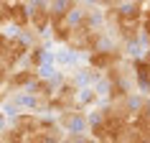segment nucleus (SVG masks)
<instances>
[{"label": "nucleus", "mask_w": 150, "mask_h": 143, "mask_svg": "<svg viewBox=\"0 0 150 143\" xmlns=\"http://www.w3.org/2000/svg\"><path fill=\"white\" fill-rule=\"evenodd\" d=\"M0 51H3V82L10 79V66H16L23 56H28V44L18 36H3V44H0Z\"/></svg>", "instance_id": "f257e3e1"}, {"label": "nucleus", "mask_w": 150, "mask_h": 143, "mask_svg": "<svg viewBox=\"0 0 150 143\" xmlns=\"http://www.w3.org/2000/svg\"><path fill=\"white\" fill-rule=\"evenodd\" d=\"M61 125L54 120H41V128L28 138V143H61Z\"/></svg>", "instance_id": "f03ea898"}, {"label": "nucleus", "mask_w": 150, "mask_h": 143, "mask_svg": "<svg viewBox=\"0 0 150 143\" xmlns=\"http://www.w3.org/2000/svg\"><path fill=\"white\" fill-rule=\"evenodd\" d=\"M54 23L51 21V8H48V3L38 0V3H31V26L36 31H46L48 26Z\"/></svg>", "instance_id": "7ed1b4c3"}, {"label": "nucleus", "mask_w": 150, "mask_h": 143, "mask_svg": "<svg viewBox=\"0 0 150 143\" xmlns=\"http://www.w3.org/2000/svg\"><path fill=\"white\" fill-rule=\"evenodd\" d=\"M89 64H92L94 69H107L110 72L112 66L120 64V54L112 51V49H97L94 54H89Z\"/></svg>", "instance_id": "20e7f679"}, {"label": "nucleus", "mask_w": 150, "mask_h": 143, "mask_svg": "<svg viewBox=\"0 0 150 143\" xmlns=\"http://www.w3.org/2000/svg\"><path fill=\"white\" fill-rule=\"evenodd\" d=\"M59 125H61L64 130H69V133H81L84 125H87V118H84L81 110H66V112H61Z\"/></svg>", "instance_id": "39448f33"}, {"label": "nucleus", "mask_w": 150, "mask_h": 143, "mask_svg": "<svg viewBox=\"0 0 150 143\" xmlns=\"http://www.w3.org/2000/svg\"><path fill=\"white\" fill-rule=\"evenodd\" d=\"M13 128H16L18 133H23L25 138H31V135L41 128V118H36V115H31V112L16 115V120H13Z\"/></svg>", "instance_id": "423d86ee"}, {"label": "nucleus", "mask_w": 150, "mask_h": 143, "mask_svg": "<svg viewBox=\"0 0 150 143\" xmlns=\"http://www.w3.org/2000/svg\"><path fill=\"white\" fill-rule=\"evenodd\" d=\"M48 8H51V21H64L76 10V0H48Z\"/></svg>", "instance_id": "0eeeda50"}, {"label": "nucleus", "mask_w": 150, "mask_h": 143, "mask_svg": "<svg viewBox=\"0 0 150 143\" xmlns=\"http://www.w3.org/2000/svg\"><path fill=\"white\" fill-rule=\"evenodd\" d=\"M132 72H135V82L140 84V89L150 92V61L142 56V59H135L132 61Z\"/></svg>", "instance_id": "6e6552de"}, {"label": "nucleus", "mask_w": 150, "mask_h": 143, "mask_svg": "<svg viewBox=\"0 0 150 143\" xmlns=\"http://www.w3.org/2000/svg\"><path fill=\"white\" fill-rule=\"evenodd\" d=\"M38 82V77H36V69H21V72H13V77H10L8 82H5V87L8 84H13V87H25V84H36Z\"/></svg>", "instance_id": "1a4fd4ad"}, {"label": "nucleus", "mask_w": 150, "mask_h": 143, "mask_svg": "<svg viewBox=\"0 0 150 143\" xmlns=\"http://www.w3.org/2000/svg\"><path fill=\"white\" fill-rule=\"evenodd\" d=\"M51 33H54V39H56V41L69 44L71 33H74V23H71V18H64V21H56V23H51Z\"/></svg>", "instance_id": "9d476101"}, {"label": "nucleus", "mask_w": 150, "mask_h": 143, "mask_svg": "<svg viewBox=\"0 0 150 143\" xmlns=\"http://www.w3.org/2000/svg\"><path fill=\"white\" fill-rule=\"evenodd\" d=\"M41 59H43V51H41V46H36V49H31V51H28V66H31V69H36V66H41Z\"/></svg>", "instance_id": "9b49d317"}, {"label": "nucleus", "mask_w": 150, "mask_h": 143, "mask_svg": "<svg viewBox=\"0 0 150 143\" xmlns=\"http://www.w3.org/2000/svg\"><path fill=\"white\" fill-rule=\"evenodd\" d=\"M61 143H87V138H84L81 133H69V135H66V138H64Z\"/></svg>", "instance_id": "f8f14e48"}, {"label": "nucleus", "mask_w": 150, "mask_h": 143, "mask_svg": "<svg viewBox=\"0 0 150 143\" xmlns=\"http://www.w3.org/2000/svg\"><path fill=\"white\" fill-rule=\"evenodd\" d=\"M142 33L150 41V10H145V18H142Z\"/></svg>", "instance_id": "ddd939ff"}, {"label": "nucleus", "mask_w": 150, "mask_h": 143, "mask_svg": "<svg viewBox=\"0 0 150 143\" xmlns=\"http://www.w3.org/2000/svg\"><path fill=\"white\" fill-rule=\"evenodd\" d=\"M145 59H148V61H150V49H148V54H145Z\"/></svg>", "instance_id": "4468645a"}, {"label": "nucleus", "mask_w": 150, "mask_h": 143, "mask_svg": "<svg viewBox=\"0 0 150 143\" xmlns=\"http://www.w3.org/2000/svg\"><path fill=\"white\" fill-rule=\"evenodd\" d=\"M87 143H99V141H94V138H92V141H87Z\"/></svg>", "instance_id": "2eb2a0df"}]
</instances>
